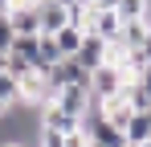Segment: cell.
Returning a JSON list of instances; mask_svg holds the SVG:
<instances>
[{"label":"cell","mask_w":151,"mask_h":147,"mask_svg":"<svg viewBox=\"0 0 151 147\" xmlns=\"http://www.w3.org/2000/svg\"><path fill=\"white\" fill-rule=\"evenodd\" d=\"M123 86H127V74L119 70V66H110V61H102L98 70H90V94L94 98H114V94H123Z\"/></svg>","instance_id":"obj_1"},{"label":"cell","mask_w":151,"mask_h":147,"mask_svg":"<svg viewBox=\"0 0 151 147\" xmlns=\"http://www.w3.org/2000/svg\"><path fill=\"white\" fill-rule=\"evenodd\" d=\"M45 74H49V82L57 86V90H61V86H90V70H86L78 57H61V61L49 66Z\"/></svg>","instance_id":"obj_2"},{"label":"cell","mask_w":151,"mask_h":147,"mask_svg":"<svg viewBox=\"0 0 151 147\" xmlns=\"http://www.w3.org/2000/svg\"><path fill=\"white\" fill-rule=\"evenodd\" d=\"M90 98H94V94H90V86H61L53 102H57V106H61L65 115L82 119V115H86V106H90Z\"/></svg>","instance_id":"obj_3"},{"label":"cell","mask_w":151,"mask_h":147,"mask_svg":"<svg viewBox=\"0 0 151 147\" xmlns=\"http://www.w3.org/2000/svg\"><path fill=\"white\" fill-rule=\"evenodd\" d=\"M37 17H41V33H57V29H65L70 24V8L65 4H57V0H41L37 4Z\"/></svg>","instance_id":"obj_4"},{"label":"cell","mask_w":151,"mask_h":147,"mask_svg":"<svg viewBox=\"0 0 151 147\" xmlns=\"http://www.w3.org/2000/svg\"><path fill=\"white\" fill-rule=\"evenodd\" d=\"M37 4H41V0H37ZM37 4H17V8H8V21H12V29H17V37H25V33H41Z\"/></svg>","instance_id":"obj_5"},{"label":"cell","mask_w":151,"mask_h":147,"mask_svg":"<svg viewBox=\"0 0 151 147\" xmlns=\"http://www.w3.org/2000/svg\"><path fill=\"white\" fill-rule=\"evenodd\" d=\"M41 127H45V131H61V135H70V131H78V119L65 115L57 102H45V106H41Z\"/></svg>","instance_id":"obj_6"},{"label":"cell","mask_w":151,"mask_h":147,"mask_svg":"<svg viewBox=\"0 0 151 147\" xmlns=\"http://www.w3.org/2000/svg\"><path fill=\"white\" fill-rule=\"evenodd\" d=\"M78 61H82L86 70H98L102 61H106V41H102L98 33H86V37H82V49H78Z\"/></svg>","instance_id":"obj_7"},{"label":"cell","mask_w":151,"mask_h":147,"mask_svg":"<svg viewBox=\"0 0 151 147\" xmlns=\"http://www.w3.org/2000/svg\"><path fill=\"white\" fill-rule=\"evenodd\" d=\"M102 110H106V119H110V122H119V127H123V131H127V122L135 119V106H131V102H127L123 94H114V98H106V102H102Z\"/></svg>","instance_id":"obj_8"},{"label":"cell","mask_w":151,"mask_h":147,"mask_svg":"<svg viewBox=\"0 0 151 147\" xmlns=\"http://www.w3.org/2000/svg\"><path fill=\"white\" fill-rule=\"evenodd\" d=\"M127 139H131V147L151 139V110H135V119L127 122Z\"/></svg>","instance_id":"obj_9"},{"label":"cell","mask_w":151,"mask_h":147,"mask_svg":"<svg viewBox=\"0 0 151 147\" xmlns=\"http://www.w3.org/2000/svg\"><path fill=\"white\" fill-rule=\"evenodd\" d=\"M53 37H57V49H61L65 57H78V49H82V37H86V33H82V29H78L74 21H70L65 29H57Z\"/></svg>","instance_id":"obj_10"},{"label":"cell","mask_w":151,"mask_h":147,"mask_svg":"<svg viewBox=\"0 0 151 147\" xmlns=\"http://www.w3.org/2000/svg\"><path fill=\"white\" fill-rule=\"evenodd\" d=\"M0 102H4V106H17V102H21V78H12L8 70L0 74Z\"/></svg>","instance_id":"obj_11"},{"label":"cell","mask_w":151,"mask_h":147,"mask_svg":"<svg viewBox=\"0 0 151 147\" xmlns=\"http://www.w3.org/2000/svg\"><path fill=\"white\" fill-rule=\"evenodd\" d=\"M65 53L57 49V37H49V33H41V70H49V66H57Z\"/></svg>","instance_id":"obj_12"},{"label":"cell","mask_w":151,"mask_h":147,"mask_svg":"<svg viewBox=\"0 0 151 147\" xmlns=\"http://www.w3.org/2000/svg\"><path fill=\"white\" fill-rule=\"evenodd\" d=\"M147 4L151 0H119V17H123V21H143Z\"/></svg>","instance_id":"obj_13"},{"label":"cell","mask_w":151,"mask_h":147,"mask_svg":"<svg viewBox=\"0 0 151 147\" xmlns=\"http://www.w3.org/2000/svg\"><path fill=\"white\" fill-rule=\"evenodd\" d=\"M33 70H37V66L29 61L25 53H12V49H8V74H12V78H25V74H33Z\"/></svg>","instance_id":"obj_14"},{"label":"cell","mask_w":151,"mask_h":147,"mask_svg":"<svg viewBox=\"0 0 151 147\" xmlns=\"http://www.w3.org/2000/svg\"><path fill=\"white\" fill-rule=\"evenodd\" d=\"M12 41H17V29H12V21H8V12H0V53H8Z\"/></svg>","instance_id":"obj_15"},{"label":"cell","mask_w":151,"mask_h":147,"mask_svg":"<svg viewBox=\"0 0 151 147\" xmlns=\"http://www.w3.org/2000/svg\"><path fill=\"white\" fill-rule=\"evenodd\" d=\"M37 147H65V135H61V131H45V127H41V143Z\"/></svg>","instance_id":"obj_16"},{"label":"cell","mask_w":151,"mask_h":147,"mask_svg":"<svg viewBox=\"0 0 151 147\" xmlns=\"http://www.w3.org/2000/svg\"><path fill=\"white\" fill-rule=\"evenodd\" d=\"M65 147H90V135L78 127V131H70V135H65Z\"/></svg>","instance_id":"obj_17"},{"label":"cell","mask_w":151,"mask_h":147,"mask_svg":"<svg viewBox=\"0 0 151 147\" xmlns=\"http://www.w3.org/2000/svg\"><path fill=\"white\" fill-rule=\"evenodd\" d=\"M135 82H139V86H143V90H147V94H151V66H143V74H139Z\"/></svg>","instance_id":"obj_18"},{"label":"cell","mask_w":151,"mask_h":147,"mask_svg":"<svg viewBox=\"0 0 151 147\" xmlns=\"http://www.w3.org/2000/svg\"><path fill=\"white\" fill-rule=\"evenodd\" d=\"M98 8H119V0H94Z\"/></svg>","instance_id":"obj_19"},{"label":"cell","mask_w":151,"mask_h":147,"mask_svg":"<svg viewBox=\"0 0 151 147\" xmlns=\"http://www.w3.org/2000/svg\"><path fill=\"white\" fill-rule=\"evenodd\" d=\"M0 147H33V143H17V139H4Z\"/></svg>","instance_id":"obj_20"},{"label":"cell","mask_w":151,"mask_h":147,"mask_svg":"<svg viewBox=\"0 0 151 147\" xmlns=\"http://www.w3.org/2000/svg\"><path fill=\"white\" fill-rule=\"evenodd\" d=\"M4 70H8V53H0V74H4Z\"/></svg>","instance_id":"obj_21"},{"label":"cell","mask_w":151,"mask_h":147,"mask_svg":"<svg viewBox=\"0 0 151 147\" xmlns=\"http://www.w3.org/2000/svg\"><path fill=\"white\" fill-rule=\"evenodd\" d=\"M8 8H12V0H0V12H8Z\"/></svg>","instance_id":"obj_22"},{"label":"cell","mask_w":151,"mask_h":147,"mask_svg":"<svg viewBox=\"0 0 151 147\" xmlns=\"http://www.w3.org/2000/svg\"><path fill=\"white\" fill-rule=\"evenodd\" d=\"M57 4H65V8H70V4H78V0H57Z\"/></svg>","instance_id":"obj_23"},{"label":"cell","mask_w":151,"mask_h":147,"mask_svg":"<svg viewBox=\"0 0 151 147\" xmlns=\"http://www.w3.org/2000/svg\"><path fill=\"white\" fill-rule=\"evenodd\" d=\"M4 110H8V106H4V102H0V119H4Z\"/></svg>","instance_id":"obj_24"},{"label":"cell","mask_w":151,"mask_h":147,"mask_svg":"<svg viewBox=\"0 0 151 147\" xmlns=\"http://www.w3.org/2000/svg\"><path fill=\"white\" fill-rule=\"evenodd\" d=\"M139 147H151V139H147V143H139Z\"/></svg>","instance_id":"obj_25"},{"label":"cell","mask_w":151,"mask_h":147,"mask_svg":"<svg viewBox=\"0 0 151 147\" xmlns=\"http://www.w3.org/2000/svg\"><path fill=\"white\" fill-rule=\"evenodd\" d=\"M90 147H102V143H90Z\"/></svg>","instance_id":"obj_26"}]
</instances>
